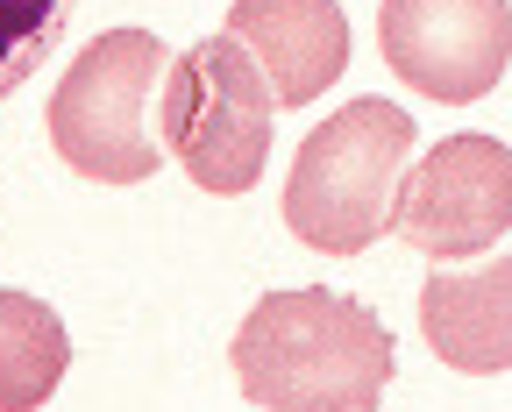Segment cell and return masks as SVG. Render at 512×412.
<instances>
[{
    "mask_svg": "<svg viewBox=\"0 0 512 412\" xmlns=\"http://www.w3.org/2000/svg\"><path fill=\"white\" fill-rule=\"evenodd\" d=\"M72 8L79 0H0V107H8L36 79V64L64 43Z\"/></svg>",
    "mask_w": 512,
    "mask_h": 412,
    "instance_id": "30bf717a",
    "label": "cell"
},
{
    "mask_svg": "<svg viewBox=\"0 0 512 412\" xmlns=\"http://www.w3.org/2000/svg\"><path fill=\"white\" fill-rule=\"evenodd\" d=\"M406 157H413V114L377 93L349 100L299 143L285 178V228L320 256H363L392 228Z\"/></svg>",
    "mask_w": 512,
    "mask_h": 412,
    "instance_id": "7a4b0ae2",
    "label": "cell"
},
{
    "mask_svg": "<svg viewBox=\"0 0 512 412\" xmlns=\"http://www.w3.org/2000/svg\"><path fill=\"white\" fill-rule=\"evenodd\" d=\"M164 72H171V50L157 29L93 36L50 93V150L93 185L157 178L164 171V143H157Z\"/></svg>",
    "mask_w": 512,
    "mask_h": 412,
    "instance_id": "3957f363",
    "label": "cell"
},
{
    "mask_svg": "<svg viewBox=\"0 0 512 412\" xmlns=\"http://www.w3.org/2000/svg\"><path fill=\"white\" fill-rule=\"evenodd\" d=\"M271 86L249 64L242 43L200 36L192 50H171L164 100H157V143L185 164L200 192H249L271 164Z\"/></svg>",
    "mask_w": 512,
    "mask_h": 412,
    "instance_id": "277c9868",
    "label": "cell"
},
{
    "mask_svg": "<svg viewBox=\"0 0 512 412\" xmlns=\"http://www.w3.org/2000/svg\"><path fill=\"white\" fill-rule=\"evenodd\" d=\"M377 50L413 93L441 107H470L505 79L512 0H384Z\"/></svg>",
    "mask_w": 512,
    "mask_h": 412,
    "instance_id": "8992f818",
    "label": "cell"
},
{
    "mask_svg": "<svg viewBox=\"0 0 512 412\" xmlns=\"http://www.w3.org/2000/svg\"><path fill=\"white\" fill-rule=\"evenodd\" d=\"M228 43L249 50L278 107H313L349 72V15L342 0H235Z\"/></svg>",
    "mask_w": 512,
    "mask_h": 412,
    "instance_id": "52a82bcc",
    "label": "cell"
},
{
    "mask_svg": "<svg viewBox=\"0 0 512 412\" xmlns=\"http://www.w3.org/2000/svg\"><path fill=\"white\" fill-rule=\"evenodd\" d=\"M420 334L463 377L512 370V256L491 270H434L420 285Z\"/></svg>",
    "mask_w": 512,
    "mask_h": 412,
    "instance_id": "ba28073f",
    "label": "cell"
},
{
    "mask_svg": "<svg viewBox=\"0 0 512 412\" xmlns=\"http://www.w3.org/2000/svg\"><path fill=\"white\" fill-rule=\"evenodd\" d=\"M512 228V150L498 135H441L420 171L399 178L392 235L434 263L491 249Z\"/></svg>",
    "mask_w": 512,
    "mask_h": 412,
    "instance_id": "5b68a950",
    "label": "cell"
},
{
    "mask_svg": "<svg viewBox=\"0 0 512 412\" xmlns=\"http://www.w3.org/2000/svg\"><path fill=\"white\" fill-rule=\"evenodd\" d=\"M64 370H72V334H64V320L29 292H0V412L50 405Z\"/></svg>",
    "mask_w": 512,
    "mask_h": 412,
    "instance_id": "9c48e42d",
    "label": "cell"
},
{
    "mask_svg": "<svg viewBox=\"0 0 512 412\" xmlns=\"http://www.w3.org/2000/svg\"><path fill=\"white\" fill-rule=\"evenodd\" d=\"M228 363L249 405L264 412H377L392 384V327L349 292H264L235 341Z\"/></svg>",
    "mask_w": 512,
    "mask_h": 412,
    "instance_id": "6da1fadb",
    "label": "cell"
}]
</instances>
